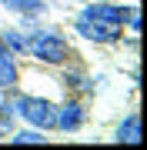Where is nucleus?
Here are the masks:
<instances>
[{"label": "nucleus", "mask_w": 147, "mask_h": 150, "mask_svg": "<svg viewBox=\"0 0 147 150\" xmlns=\"http://www.w3.org/2000/svg\"><path fill=\"white\" fill-rule=\"evenodd\" d=\"M27 47L33 50V57L44 60V64H64V60L70 57V43L60 37V33H54V30H44V33L37 30L27 40Z\"/></svg>", "instance_id": "f257e3e1"}, {"label": "nucleus", "mask_w": 147, "mask_h": 150, "mask_svg": "<svg viewBox=\"0 0 147 150\" xmlns=\"http://www.w3.org/2000/svg\"><path fill=\"white\" fill-rule=\"evenodd\" d=\"M13 110L20 113L27 123L40 127V130H50V127H54V113H57V107L50 100H44V97H20Z\"/></svg>", "instance_id": "f03ea898"}, {"label": "nucleus", "mask_w": 147, "mask_h": 150, "mask_svg": "<svg viewBox=\"0 0 147 150\" xmlns=\"http://www.w3.org/2000/svg\"><path fill=\"white\" fill-rule=\"evenodd\" d=\"M77 30H80V37H87L94 43H114L120 40V23H107V20H97V17H84L77 20Z\"/></svg>", "instance_id": "7ed1b4c3"}, {"label": "nucleus", "mask_w": 147, "mask_h": 150, "mask_svg": "<svg viewBox=\"0 0 147 150\" xmlns=\"http://www.w3.org/2000/svg\"><path fill=\"white\" fill-rule=\"evenodd\" d=\"M131 7H117V4H90L84 7V17H97V20H107V23H120L124 27L131 20Z\"/></svg>", "instance_id": "20e7f679"}, {"label": "nucleus", "mask_w": 147, "mask_h": 150, "mask_svg": "<svg viewBox=\"0 0 147 150\" xmlns=\"http://www.w3.org/2000/svg\"><path fill=\"white\" fill-rule=\"evenodd\" d=\"M80 123H84L80 103H64V107H57V113H54V127H60V130H77Z\"/></svg>", "instance_id": "39448f33"}, {"label": "nucleus", "mask_w": 147, "mask_h": 150, "mask_svg": "<svg viewBox=\"0 0 147 150\" xmlns=\"http://www.w3.org/2000/svg\"><path fill=\"white\" fill-rule=\"evenodd\" d=\"M117 144H127V147L141 144V117H137V113H131V117L117 127Z\"/></svg>", "instance_id": "423d86ee"}, {"label": "nucleus", "mask_w": 147, "mask_h": 150, "mask_svg": "<svg viewBox=\"0 0 147 150\" xmlns=\"http://www.w3.org/2000/svg\"><path fill=\"white\" fill-rule=\"evenodd\" d=\"M17 83V64L10 57V50L0 47V90H7V87Z\"/></svg>", "instance_id": "0eeeda50"}, {"label": "nucleus", "mask_w": 147, "mask_h": 150, "mask_svg": "<svg viewBox=\"0 0 147 150\" xmlns=\"http://www.w3.org/2000/svg\"><path fill=\"white\" fill-rule=\"evenodd\" d=\"M7 10H17V13H44V4L40 0H4Z\"/></svg>", "instance_id": "6e6552de"}, {"label": "nucleus", "mask_w": 147, "mask_h": 150, "mask_svg": "<svg viewBox=\"0 0 147 150\" xmlns=\"http://www.w3.org/2000/svg\"><path fill=\"white\" fill-rule=\"evenodd\" d=\"M0 47L4 50H13V54H23V50H27V40L20 37V33H0Z\"/></svg>", "instance_id": "1a4fd4ad"}, {"label": "nucleus", "mask_w": 147, "mask_h": 150, "mask_svg": "<svg viewBox=\"0 0 147 150\" xmlns=\"http://www.w3.org/2000/svg\"><path fill=\"white\" fill-rule=\"evenodd\" d=\"M13 144H44V137L37 130H23V134H13Z\"/></svg>", "instance_id": "9d476101"}, {"label": "nucleus", "mask_w": 147, "mask_h": 150, "mask_svg": "<svg viewBox=\"0 0 147 150\" xmlns=\"http://www.w3.org/2000/svg\"><path fill=\"white\" fill-rule=\"evenodd\" d=\"M7 130H10L7 127V107H0V134H7Z\"/></svg>", "instance_id": "9b49d317"}]
</instances>
